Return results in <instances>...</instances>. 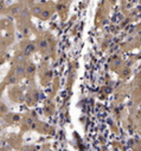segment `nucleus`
Wrapping results in <instances>:
<instances>
[{
	"label": "nucleus",
	"mask_w": 141,
	"mask_h": 151,
	"mask_svg": "<svg viewBox=\"0 0 141 151\" xmlns=\"http://www.w3.org/2000/svg\"><path fill=\"white\" fill-rule=\"evenodd\" d=\"M38 50L43 53H46L50 48V44H49V39L47 38H40L39 41H38V45H37Z\"/></svg>",
	"instance_id": "20e7f679"
},
{
	"label": "nucleus",
	"mask_w": 141,
	"mask_h": 151,
	"mask_svg": "<svg viewBox=\"0 0 141 151\" xmlns=\"http://www.w3.org/2000/svg\"><path fill=\"white\" fill-rule=\"evenodd\" d=\"M37 50V45L32 41H24L21 44V51L25 53L26 57H30L31 54H33Z\"/></svg>",
	"instance_id": "f257e3e1"
},
{
	"label": "nucleus",
	"mask_w": 141,
	"mask_h": 151,
	"mask_svg": "<svg viewBox=\"0 0 141 151\" xmlns=\"http://www.w3.org/2000/svg\"><path fill=\"white\" fill-rule=\"evenodd\" d=\"M5 11H6L5 4H4V1H0V13H5Z\"/></svg>",
	"instance_id": "9b49d317"
},
{
	"label": "nucleus",
	"mask_w": 141,
	"mask_h": 151,
	"mask_svg": "<svg viewBox=\"0 0 141 151\" xmlns=\"http://www.w3.org/2000/svg\"><path fill=\"white\" fill-rule=\"evenodd\" d=\"M7 113H8V110H7L6 105L2 104V103H0V116H5Z\"/></svg>",
	"instance_id": "9d476101"
},
{
	"label": "nucleus",
	"mask_w": 141,
	"mask_h": 151,
	"mask_svg": "<svg viewBox=\"0 0 141 151\" xmlns=\"http://www.w3.org/2000/svg\"><path fill=\"white\" fill-rule=\"evenodd\" d=\"M30 15H31V9H28L27 7H24V8L20 11V13H19L18 17L20 18V20H28Z\"/></svg>",
	"instance_id": "0eeeda50"
},
{
	"label": "nucleus",
	"mask_w": 141,
	"mask_h": 151,
	"mask_svg": "<svg viewBox=\"0 0 141 151\" xmlns=\"http://www.w3.org/2000/svg\"><path fill=\"white\" fill-rule=\"evenodd\" d=\"M12 73H13L19 80H20L21 78L26 77V76H25V65H24V64H15L14 67H13V70H12Z\"/></svg>",
	"instance_id": "7ed1b4c3"
},
{
	"label": "nucleus",
	"mask_w": 141,
	"mask_h": 151,
	"mask_svg": "<svg viewBox=\"0 0 141 151\" xmlns=\"http://www.w3.org/2000/svg\"><path fill=\"white\" fill-rule=\"evenodd\" d=\"M51 14H52V11H51V9H49V8H43V11H41L39 18H40L41 20H47V19H50Z\"/></svg>",
	"instance_id": "1a4fd4ad"
},
{
	"label": "nucleus",
	"mask_w": 141,
	"mask_h": 151,
	"mask_svg": "<svg viewBox=\"0 0 141 151\" xmlns=\"http://www.w3.org/2000/svg\"><path fill=\"white\" fill-rule=\"evenodd\" d=\"M25 61H26V55H25V53H24L21 50L15 51V54H14V57H13V63H14V64H24Z\"/></svg>",
	"instance_id": "39448f33"
},
{
	"label": "nucleus",
	"mask_w": 141,
	"mask_h": 151,
	"mask_svg": "<svg viewBox=\"0 0 141 151\" xmlns=\"http://www.w3.org/2000/svg\"><path fill=\"white\" fill-rule=\"evenodd\" d=\"M23 8H24V6L21 4H14V5L9 6L8 8H6L5 13L8 14V15H12V17H18Z\"/></svg>",
	"instance_id": "f03ea898"
},
{
	"label": "nucleus",
	"mask_w": 141,
	"mask_h": 151,
	"mask_svg": "<svg viewBox=\"0 0 141 151\" xmlns=\"http://www.w3.org/2000/svg\"><path fill=\"white\" fill-rule=\"evenodd\" d=\"M41 11H43V7H41L40 5H33V6L31 7V14L34 15V17H38V18H39Z\"/></svg>",
	"instance_id": "6e6552de"
},
{
	"label": "nucleus",
	"mask_w": 141,
	"mask_h": 151,
	"mask_svg": "<svg viewBox=\"0 0 141 151\" xmlns=\"http://www.w3.org/2000/svg\"><path fill=\"white\" fill-rule=\"evenodd\" d=\"M36 70H37V67L33 63H27L25 65V76L26 77H33L36 73Z\"/></svg>",
	"instance_id": "423d86ee"
},
{
	"label": "nucleus",
	"mask_w": 141,
	"mask_h": 151,
	"mask_svg": "<svg viewBox=\"0 0 141 151\" xmlns=\"http://www.w3.org/2000/svg\"><path fill=\"white\" fill-rule=\"evenodd\" d=\"M0 1H4V0H0Z\"/></svg>",
	"instance_id": "f8f14e48"
}]
</instances>
